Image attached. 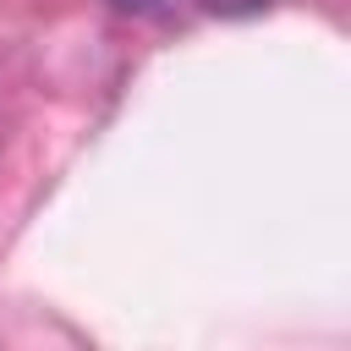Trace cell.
Returning <instances> with one entry per match:
<instances>
[{
  "label": "cell",
  "instance_id": "obj_1",
  "mask_svg": "<svg viewBox=\"0 0 351 351\" xmlns=\"http://www.w3.org/2000/svg\"><path fill=\"white\" fill-rule=\"evenodd\" d=\"M197 5H208L214 16H252V11H263L269 0H197Z\"/></svg>",
  "mask_w": 351,
  "mask_h": 351
}]
</instances>
